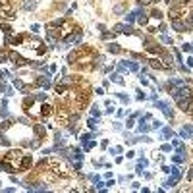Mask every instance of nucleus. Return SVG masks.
<instances>
[{"mask_svg":"<svg viewBox=\"0 0 193 193\" xmlns=\"http://www.w3.org/2000/svg\"><path fill=\"white\" fill-rule=\"evenodd\" d=\"M110 81H114V83H118V85H124V77H122V74H112L110 75Z\"/></svg>","mask_w":193,"mask_h":193,"instance_id":"nucleus-18","label":"nucleus"},{"mask_svg":"<svg viewBox=\"0 0 193 193\" xmlns=\"http://www.w3.org/2000/svg\"><path fill=\"white\" fill-rule=\"evenodd\" d=\"M155 108H160V112H162V114H164V116L168 118V120H174V110L170 108V102L155 98Z\"/></svg>","mask_w":193,"mask_h":193,"instance_id":"nucleus-2","label":"nucleus"},{"mask_svg":"<svg viewBox=\"0 0 193 193\" xmlns=\"http://www.w3.org/2000/svg\"><path fill=\"white\" fill-rule=\"evenodd\" d=\"M176 184H178V181H176L174 178H170V180H166V181H164L162 185H164V189H172V187H174Z\"/></svg>","mask_w":193,"mask_h":193,"instance_id":"nucleus-23","label":"nucleus"},{"mask_svg":"<svg viewBox=\"0 0 193 193\" xmlns=\"http://www.w3.org/2000/svg\"><path fill=\"white\" fill-rule=\"evenodd\" d=\"M114 129L120 131V129H122V122H114Z\"/></svg>","mask_w":193,"mask_h":193,"instance_id":"nucleus-55","label":"nucleus"},{"mask_svg":"<svg viewBox=\"0 0 193 193\" xmlns=\"http://www.w3.org/2000/svg\"><path fill=\"white\" fill-rule=\"evenodd\" d=\"M137 164H141L143 168H147V166H149V160H147V158H139V162H137Z\"/></svg>","mask_w":193,"mask_h":193,"instance_id":"nucleus-47","label":"nucleus"},{"mask_svg":"<svg viewBox=\"0 0 193 193\" xmlns=\"http://www.w3.org/2000/svg\"><path fill=\"white\" fill-rule=\"evenodd\" d=\"M0 145H4V147H10V139L6 137V133L0 131Z\"/></svg>","mask_w":193,"mask_h":193,"instance_id":"nucleus-21","label":"nucleus"},{"mask_svg":"<svg viewBox=\"0 0 193 193\" xmlns=\"http://www.w3.org/2000/svg\"><path fill=\"white\" fill-rule=\"evenodd\" d=\"M35 131H37V135H39V137H43V135L46 133V129H45L43 126H41V124H35Z\"/></svg>","mask_w":193,"mask_h":193,"instance_id":"nucleus-26","label":"nucleus"},{"mask_svg":"<svg viewBox=\"0 0 193 193\" xmlns=\"http://www.w3.org/2000/svg\"><path fill=\"white\" fill-rule=\"evenodd\" d=\"M124 27H126V23H116L114 25V33H124Z\"/></svg>","mask_w":193,"mask_h":193,"instance_id":"nucleus-33","label":"nucleus"},{"mask_svg":"<svg viewBox=\"0 0 193 193\" xmlns=\"http://www.w3.org/2000/svg\"><path fill=\"white\" fill-rule=\"evenodd\" d=\"M74 10H75V4H74V6H72L70 10H68V12H66V15H72V14H74Z\"/></svg>","mask_w":193,"mask_h":193,"instance_id":"nucleus-58","label":"nucleus"},{"mask_svg":"<svg viewBox=\"0 0 193 193\" xmlns=\"http://www.w3.org/2000/svg\"><path fill=\"white\" fill-rule=\"evenodd\" d=\"M102 62H104V56H97L95 62H93V68H95V70H101V68H102Z\"/></svg>","mask_w":193,"mask_h":193,"instance_id":"nucleus-20","label":"nucleus"},{"mask_svg":"<svg viewBox=\"0 0 193 193\" xmlns=\"http://www.w3.org/2000/svg\"><path fill=\"white\" fill-rule=\"evenodd\" d=\"M106 50L110 52V54H120V52H122V48H120V45H118V43H108Z\"/></svg>","mask_w":193,"mask_h":193,"instance_id":"nucleus-13","label":"nucleus"},{"mask_svg":"<svg viewBox=\"0 0 193 193\" xmlns=\"http://www.w3.org/2000/svg\"><path fill=\"white\" fill-rule=\"evenodd\" d=\"M135 18H137V12H129V14H126V23H133Z\"/></svg>","mask_w":193,"mask_h":193,"instance_id":"nucleus-24","label":"nucleus"},{"mask_svg":"<svg viewBox=\"0 0 193 193\" xmlns=\"http://www.w3.org/2000/svg\"><path fill=\"white\" fill-rule=\"evenodd\" d=\"M160 151H162V153H170V151H174V147H172V145H162Z\"/></svg>","mask_w":193,"mask_h":193,"instance_id":"nucleus-42","label":"nucleus"},{"mask_svg":"<svg viewBox=\"0 0 193 193\" xmlns=\"http://www.w3.org/2000/svg\"><path fill=\"white\" fill-rule=\"evenodd\" d=\"M31 31H33V33H37V31H39V25L33 23V25H31Z\"/></svg>","mask_w":193,"mask_h":193,"instance_id":"nucleus-57","label":"nucleus"},{"mask_svg":"<svg viewBox=\"0 0 193 193\" xmlns=\"http://www.w3.org/2000/svg\"><path fill=\"white\" fill-rule=\"evenodd\" d=\"M91 116H95V118H101V110H97V106H93V108H91Z\"/></svg>","mask_w":193,"mask_h":193,"instance_id":"nucleus-41","label":"nucleus"},{"mask_svg":"<svg viewBox=\"0 0 193 193\" xmlns=\"http://www.w3.org/2000/svg\"><path fill=\"white\" fill-rule=\"evenodd\" d=\"M193 178V168H189V172H187V180H191Z\"/></svg>","mask_w":193,"mask_h":193,"instance_id":"nucleus-61","label":"nucleus"},{"mask_svg":"<svg viewBox=\"0 0 193 193\" xmlns=\"http://www.w3.org/2000/svg\"><path fill=\"white\" fill-rule=\"evenodd\" d=\"M97 133H98V131H97ZM97 133H95V131H93V133H83L81 137H79V141H81V143H85V141H89V139H95V137H97Z\"/></svg>","mask_w":193,"mask_h":193,"instance_id":"nucleus-19","label":"nucleus"},{"mask_svg":"<svg viewBox=\"0 0 193 193\" xmlns=\"http://www.w3.org/2000/svg\"><path fill=\"white\" fill-rule=\"evenodd\" d=\"M120 64H124L129 72H139V70H141L139 64H137V62H133V60H120Z\"/></svg>","mask_w":193,"mask_h":193,"instance_id":"nucleus-7","label":"nucleus"},{"mask_svg":"<svg viewBox=\"0 0 193 193\" xmlns=\"http://www.w3.org/2000/svg\"><path fill=\"white\" fill-rule=\"evenodd\" d=\"M185 66L191 70V68H193V58H187V60H185Z\"/></svg>","mask_w":193,"mask_h":193,"instance_id":"nucleus-53","label":"nucleus"},{"mask_svg":"<svg viewBox=\"0 0 193 193\" xmlns=\"http://www.w3.org/2000/svg\"><path fill=\"white\" fill-rule=\"evenodd\" d=\"M22 8L23 10H35V8H37V0H23Z\"/></svg>","mask_w":193,"mask_h":193,"instance_id":"nucleus-16","label":"nucleus"},{"mask_svg":"<svg viewBox=\"0 0 193 193\" xmlns=\"http://www.w3.org/2000/svg\"><path fill=\"white\" fill-rule=\"evenodd\" d=\"M19 124H23V126H29V118H25V116H19Z\"/></svg>","mask_w":193,"mask_h":193,"instance_id":"nucleus-46","label":"nucleus"},{"mask_svg":"<svg viewBox=\"0 0 193 193\" xmlns=\"http://www.w3.org/2000/svg\"><path fill=\"white\" fill-rule=\"evenodd\" d=\"M95 145H97V141H91V139H89V141L83 143V151H91L93 147H95Z\"/></svg>","mask_w":193,"mask_h":193,"instance_id":"nucleus-28","label":"nucleus"},{"mask_svg":"<svg viewBox=\"0 0 193 193\" xmlns=\"http://www.w3.org/2000/svg\"><path fill=\"white\" fill-rule=\"evenodd\" d=\"M176 102H178V106L184 112H187V108H189V98H176Z\"/></svg>","mask_w":193,"mask_h":193,"instance_id":"nucleus-15","label":"nucleus"},{"mask_svg":"<svg viewBox=\"0 0 193 193\" xmlns=\"http://www.w3.org/2000/svg\"><path fill=\"white\" fill-rule=\"evenodd\" d=\"M14 87H15V89H19V91H22V89H25V83H23L22 79H14Z\"/></svg>","mask_w":193,"mask_h":193,"instance_id":"nucleus-31","label":"nucleus"},{"mask_svg":"<svg viewBox=\"0 0 193 193\" xmlns=\"http://www.w3.org/2000/svg\"><path fill=\"white\" fill-rule=\"evenodd\" d=\"M124 12H126V8H124L122 4H118V6H114V10H112V14H114V15H122Z\"/></svg>","mask_w":193,"mask_h":193,"instance_id":"nucleus-22","label":"nucleus"},{"mask_svg":"<svg viewBox=\"0 0 193 193\" xmlns=\"http://www.w3.org/2000/svg\"><path fill=\"white\" fill-rule=\"evenodd\" d=\"M81 39H83V33L81 31H74L72 35H68V37L62 41V45H60V48H68V46H74V45H79L81 43Z\"/></svg>","mask_w":193,"mask_h":193,"instance_id":"nucleus-1","label":"nucleus"},{"mask_svg":"<svg viewBox=\"0 0 193 193\" xmlns=\"http://www.w3.org/2000/svg\"><path fill=\"white\" fill-rule=\"evenodd\" d=\"M149 129H151V126L147 124V120L141 118V120H139V126H137V131H139V133H147Z\"/></svg>","mask_w":193,"mask_h":193,"instance_id":"nucleus-12","label":"nucleus"},{"mask_svg":"<svg viewBox=\"0 0 193 193\" xmlns=\"http://www.w3.org/2000/svg\"><path fill=\"white\" fill-rule=\"evenodd\" d=\"M187 112H189V114H193V97L189 98V108H187Z\"/></svg>","mask_w":193,"mask_h":193,"instance_id":"nucleus-54","label":"nucleus"},{"mask_svg":"<svg viewBox=\"0 0 193 193\" xmlns=\"http://www.w3.org/2000/svg\"><path fill=\"white\" fill-rule=\"evenodd\" d=\"M112 68H114V66H104V68H102V72H104V74H110Z\"/></svg>","mask_w":193,"mask_h":193,"instance_id":"nucleus-52","label":"nucleus"},{"mask_svg":"<svg viewBox=\"0 0 193 193\" xmlns=\"http://www.w3.org/2000/svg\"><path fill=\"white\" fill-rule=\"evenodd\" d=\"M151 19L156 22V23H160V19H162V12H160V10H153V12H151Z\"/></svg>","mask_w":193,"mask_h":193,"instance_id":"nucleus-17","label":"nucleus"},{"mask_svg":"<svg viewBox=\"0 0 193 193\" xmlns=\"http://www.w3.org/2000/svg\"><path fill=\"white\" fill-rule=\"evenodd\" d=\"M4 95H6V97H12V95H14V87H6V91H4Z\"/></svg>","mask_w":193,"mask_h":193,"instance_id":"nucleus-45","label":"nucleus"},{"mask_svg":"<svg viewBox=\"0 0 193 193\" xmlns=\"http://www.w3.org/2000/svg\"><path fill=\"white\" fill-rule=\"evenodd\" d=\"M135 172H137L139 176H143V166H141V164H137V168H135Z\"/></svg>","mask_w":193,"mask_h":193,"instance_id":"nucleus-56","label":"nucleus"},{"mask_svg":"<svg viewBox=\"0 0 193 193\" xmlns=\"http://www.w3.org/2000/svg\"><path fill=\"white\" fill-rule=\"evenodd\" d=\"M135 12H137V18H135V19L139 22V25H149V15H147V12H145V8L139 6Z\"/></svg>","mask_w":193,"mask_h":193,"instance_id":"nucleus-5","label":"nucleus"},{"mask_svg":"<svg viewBox=\"0 0 193 193\" xmlns=\"http://www.w3.org/2000/svg\"><path fill=\"white\" fill-rule=\"evenodd\" d=\"M6 60H8V54L2 50V52H0V64H2V62H6Z\"/></svg>","mask_w":193,"mask_h":193,"instance_id":"nucleus-48","label":"nucleus"},{"mask_svg":"<svg viewBox=\"0 0 193 193\" xmlns=\"http://www.w3.org/2000/svg\"><path fill=\"white\" fill-rule=\"evenodd\" d=\"M170 176H172V178H174L176 181H178V180L181 178V168H180L178 164H176V166H172V170H170Z\"/></svg>","mask_w":193,"mask_h":193,"instance_id":"nucleus-14","label":"nucleus"},{"mask_svg":"<svg viewBox=\"0 0 193 193\" xmlns=\"http://www.w3.org/2000/svg\"><path fill=\"white\" fill-rule=\"evenodd\" d=\"M184 22H185V25H187L189 29H193V8H191V6H189V10L184 14Z\"/></svg>","mask_w":193,"mask_h":193,"instance_id":"nucleus-8","label":"nucleus"},{"mask_svg":"<svg viewBox=\"0 0 193 193\" xmlns=\"http://www.w3.org/2000/svg\"><path fill=\"white\" fill-rule=\"evenodd\" d=\"M178 145H180V141H178V139H174V137H172V147H178Z\"/></svg>","mask_w":193,"mask_h":193,"instance_id":"nucleus-59","label":"nucleus"},{"mask_svg":"<svg viewBox=\"0 0 193 193\" xmlns=\"http://www.w3.org/2000/svg\"><path fill=\"white\" fill-rule=\"evenodd\" d=\"M89 180L93 181V184H95V181H98V180H101V178H98L97 174H89Z\"/></svg>","mask_w":193,"mask_h":193,"instance_id":"nucleus-50","label":"nucleus"},{"mask_svg":"<svg viewBox=\"0 0 193 193\" xmlns=\"http://www.w3.org/2000/svg\"><path fill=\"white\" fill-rule=\"evenodd\" d=\"M151 128H153V129H160V128H162V122H160V120H153Z\"/></svg>","mask_w":193,"mask_h":193,"instance_id":"nucleus-36","label":"nucleus"},{"mask_svg":"<svg viewBox=\"0 0 193 193\" xmlns=\"http://www.w3.org/2000/svg\"><path fill=\"white\" fill-rule=\"evenodd\" d=\"M75 58H77V52H70V54L66 56V62H68V64H74Z\"/></svg>","mask_w":193,"mask_h":193,"instance_id":"nucleus-29","label":"nucleus"},{"mask_svg":"<svg viewBox=\"0 0 193 193\" xmlns=\"http://www.w3.org/2000/svg\"><path fill=\"white\" fill-rule=\"evenodd\" d=\"M145 98H147V95H145L141 89H137V101H145Z\"/></svg>","mask_w":193,"mask_h":193,"instance_id":"nucleus-43","label":"nucleus"},{"mask_svg":"<svg viewBox=\"0 0 193 193\" xmlns=\"http://www.w3.org/2000/svg\"><path fill=\"white\" fill-rule=\"evenodd\" d=\"M97 124H98V118L95 120V116H91V118H89V122H87V126H89L91 129H97Z\"/></svg>","mask_w":193,"mask_h":193,"instance_id":"nucleus-27","label":"nucleus"},{"mask_svg":"<svg viewBox=\"0 0 193 193\" xmlns=\"http://www.w3.org/2000/svg\"><path fill=\"white\" fill-rule=\"evenodd\" d=\"M160 41H162V43H166V45H174V39H170L168 35H164V33L160 35Z\"/></svg>","mask_w":193,"mask_h":193,"instance_id":"nucleus-32","label":"nucleus"},{"mask_svg":"<svg viewBox=\"0 0 193 193\" xmlns=\"http://www.w3.org/2000/svg\"><path fill=\"white\" fill-rule=\"evenodd\" d=\"M185 158H187L185 153H174V155H172V162H174V164H184Z\"/></svg>","mask_w":193,"mask_h":193,"instance_id":"nucleus-10","label":"nucleus"},{"mask_svg":"<svg viewBox=\"0 0 193 193\" xmlns=\"http://www.w3.org/2000/svg\"><path fill=\"white\" fill-rule=\"evenodd\" d=\"M104 187H106V184L98 180V181H95V187H93V189H98V191H101V189H104Z\"/></svg>","mask_w":193,"mask_h":193,"instance_id":"nucleus-37","label":"nucleus"},{"mask_svg":"<svg viewBox=\"0 0 193 193\" xmlns=\"http://www.w3.org/2000/svg\"><path fill=\"white\" fill-rule=\"evenodd\" d=\"M114 97H118L120 101H122V102H126V104L129 102V97L126 95V93H114Z\"/></svg>","mask_w":193,"mask_h":193,"instance_id":"nucleus-25","label":"nucleus"},{"mask_svg":"<svg viewBox=\"0 0 193 193\" xmlns=\"http://www.w3.org/2000/svg\"><path fill=\"white\" fill-rule=\"evenodd\" d=\"M172 29L174 31H178V33H187V31H189V27H187L185 25V22L184 19H172Z\"/></svg>","mask_w":193,"mask_h":193,"instance_id":"nucleus-4","label":"nucleus"},{"mask_svg":"<svg viewBox=\"0 0 193 193\" xmlns=\"http://www.w3.org/2000/svg\"><path fill=\"white\" fill-rule=\"evenodd\" d=\"M35 101H39V102L46 101V93H39V95H35Z\"/></svg>","mask_w":193,"mask_h":193,"instance_id":"nucleus-39","label":"nucleus"},{"mask_svg":"<svg viewBox=\"0 0 193 193\" xmlns=\"http://www.w3.org/2000/svg\"><path fill=\"white\" fill-rule=\"evenodd\" d=\"M174 56H176V62H178V64H180V62H184V60H181V52L178 48H174Z\"/></svg>","mask_w":193,"mask_h":193,"instance_id":"nucleus-40","label":"nucleus"},{"mask_svg":"<svg viewBox=\"0 0 193 193\" xmlns=\"http://www.w3.org/2000/svg\"><path fill=\"white\" fill-rule=\"evenodd\" d=\"M133 120H135V118H131V116H129V120H128V122H126V126H128V129H129V128H133Z\"/></svg>","mask_w":193,"mask_h":193,"instance_id":"nucleus-51","label":"nucleus"},{"mask_svg":"<svg viewBox=\"0 0 193 193\" xmlns=\"http://www.w3.org/2000/svg\"><path fill=\"white\" fill-rule=\"evenodd\" d=\"M189 6H191V8H193V0H189Z\"/></svg>","mask_w":193,"mask_h":193,"instance_id":"nucleus-62","label":"nucleus"},{"mask_svg":"<svg viewBox=\"0 0 193 193\" xmlns=\"http://www.w3.org/2000/svg\"><path fill=\"white\" fill-rule=\"evenodd\" d=\"M137 4L139 6H149V4H153L151 0H137Z\"/></svg>","mask_w":193,"mask_h":193,"instance_id":"nucleus-49","label":"nucleus"},{"mask_svg":"<svg viewBox=\"0 0 193 193\" xmlns=\"http://www.w3.org/2000/svg\"><path fill=\"white\" fill-rule=\"evenodd\" d=\"M181 50L191 54V52H193V43H184V45H181Z\"/></svg>","mask_w":193,"mask_h":193,"instance_id":"nucleus-30","label":"nucleus"},{"mask_svg":"<svg viewBox=\"0 0 193 193\" xmlns=\"http://www.w3.org/2000/svg\"><path fill=\"white\" fill-rule=\"evenodd\" d=\"M139 81H141V85H143V87H147V85H149V79H145V74L139 75Z\"/></svg>","mask_w":193,"mask_h":193,"instance_id":"nucleus-44","label":"nucleus"},{"mask_svg":"<svg viewBox=\"0 0 193 193\" xmlns=\"http://www.w3.org/2000/svg\"><path fill=\"white\" fill-rule=\"evenodd\" d=\"M180 137L181 139H191L193 137V126L191 124H185V126L180 129Z\"/></svg>","mask_w":193,"mask_h":193,"instance_id":"nucleus-6","label":"nucleus"},{"mask_svg":"<svg viewBox=\"0 0 193 193\" xmlns=\"http://www.w3.org/2000/svg\"><path fill=\"white\" fill-rule=\"evenodd\" d=\"M160 137H162V139H170V137H174V129L168 128V126H166V128H160Z\"/></svg>","mask_w":193,"mask_h":193,"instance_id":"nucleus-11","label":"nucleus"},{"mask_svg":"<svg viewBox=\"0 0 193 193\" xmlns=\"http://www.w3.org/2000/svg\"><path fill=\"white\" fill-rule=\"evenodd\" d=\"M108 151H110V155H120V153H122V147H110V149H108Z\"/></svg>","mask_w":193,"mask_h":193,"instance_id":"nucleus-38","label":"nucleus"},{"mask_svg":"<svg viewBox=\"0 0 193 193\" xmlns=\"http://www.w3.org/2000/svg\"><path fill=\"white\" fill-rule=\"evenodd\" d=\"M35 85L37 87H43V89H50L52 87V79H50V74H45L35 79Z\"/></svg>","mask_w":193,"mask_h":193,"instance_id":"nucleus-3","label":"nucleus"},{"mask_svg":"<svg viewBox=\"0 0 193 193\" xmlns=\"http://www.w3.org/2000/svg\"><path fill=\"white\" fill-rule=\"evenodd\" d=\"M124 33H126V35H133V33H135V29H133L129 23H126V27H124Z\"/></svg>","mask_w":193,"mask_h":193,"instance_id":"nucleus-35","label":"nucleus"},{"mask_svg":"<svg viewBox=\"0 0 193 193\" xmlns=\"http://www.w3.org/2000/svg\"><path fill=\"white\" fill-rule=\"evenodd\" d=\"M149 66L155 68V70H170V68L166 66L162 60H149Z\"/></svg>","mask_w":193,"mask_h":193,"instance_id":"nucleus-9","label":"nucleus"},{"mask_svg":"<svg viewBox=\"0 0 193 193\" xmlns=\"http://www.w3.org/2000/svg\"><path fill=\"white\" fill-rule=\"evenodd\" d=\"M110 37H112V35H110V33H106V31L102 33V39H104V41H106V39H110Z\"/></svg>","mask_w":193,"mask_h":193,"instance_id":"nucleus-60","label":"nucleus"},{"mask_svg":"<svg viewBox=\"0 0 193 193\" xmlns=\"http://www.w3.org/2000/svg\"><path fill=\"white\" fill-rule=\"evenodd\" d=\"M0 116H4V118H10V112H8V106H2V104H0Z\"/></svg>","mask_w":193,"mask_h":193,"instance_id":"nucleus-34","label":"nucleus"}]
</instances>
